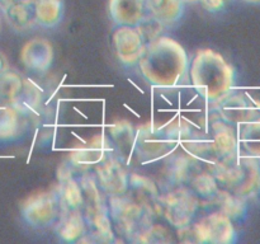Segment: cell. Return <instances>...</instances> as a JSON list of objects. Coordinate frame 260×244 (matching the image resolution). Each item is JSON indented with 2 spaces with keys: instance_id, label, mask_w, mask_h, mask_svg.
<instances>
[{
  "instance_id": "cell-31",
  "label": "cell",
  "mask_w": 260,
  "mask_h": 244,
  "mask_svg": "<svg viewBox=\"0 0 260 244\" xmlns=\"http://www.w3.org/2000/svg\"><path fill=\"white\" fill-rule=\"evenodd\" d=\"M18 2H23V0H0V7L3 8V10L7 9L8 7H10V5L15 4V3Z\"/></svg>"
},
{
  "instance_id": "cell-25",
  "label": "cell",
  "mask_w": 260,
  "mask_h": 244,
  "mask_svg": "<svg viewBox=\"0 0 260 244\" xmlns=\"http://www.w3.org/2000/svg\"><path fill=\"white\" fill-rule=\"evenodd\" d=\"M238 141L241 155L260 159V118L239 125Z\"/></svg>"
},
{
  "instance_id": "cell-33",
  "label": "cell",
  "mask_w": 260,
  "mask_h": 244,
  "mask_svg": "<svg viewBox=\"0 0 260 244\" xmlns=\"http://www.w3.org/2000/svg\"><path fill=\"white\" fill-rule=\"evenodd\" d=\"M185 4H196V3H200V0H183Z\"/></svg>"
},
{
  "instance_id": "cell-36",
  "label": "cell",
  "mask_w": 260,
  "mask_h": 244,
  "mask_svg": "<svg viewBox=\"0 0 260 244\" xmlns=\"http://www.w3.org/2000/svg\"><path fill=\"white\" fill-rule=\"evenodd\" d=\"M259 162H260V159H259Z\"/></svg>"
},
{
  "instance_id": "cell-13",
  "label": "cell",
  "mask_w": 260,
  "mask_h": 244,
  "mask_svg": "<svg viewBox=\"0 0 260 244\" xmlns=\"http://www.w3.org/2000/svg\"><path fill=\"white\" fill-rule=\"evenodd\" d=\"M111 154H113L111 141L107 135L101 134L76 144L70 151L69 160L75 167H88L99 164Z\"/></svg>"
},
{
  "instance_id": "cell-6",
  "label": "cell",
  "mask_w": 260,
  "mask_h": 244,
  "mask_svg": "<svg viewBox=\"0 0 260 244\" xmlns=\"http://www.w3.org/2000/svg\"><path fill=\"white\" fill-rule=\"evenodd\" d=\"M160 206L165 220L182 230L193 223L201 207V200L188 186H178L160 196Z\"/></svg>"
},
{
  "instance_id": "cell-30",
  "label": "cell",
  "mask_w": 260,
  "mask_h": 244,
  "mask_svg": "<svg viewBox=\"0 0 260 244\" xmlns=\"http://www.w3.org/2000/svg\"><path fill=\"white\" fill-rule=\"evenodd\" d=\"M202 7L211 13H217L222 10L226 5V0H200Z\"/></svg>"
},
{
  "instance_id": "cell-20",
  "label": "cell",
  "mask_w": 260,
  "mask_h": 244,
  "mask_svg": "<svg viewBox=\"0 0 260 244\" xmlns=\"http://www.w3.org/2000/svg\"><path fill=\"white\" fill-rule=\"evenodd\" d=\"M56 193L61 206V212L81 210L83 207V191L80 183L66 167L58 170V186Z\"/></svg>"
},
{
  "instance_id": "cell-9",
  "label": "cell",
  "mask_w": 260,
  "mask_h": 244,
  "mask_svg": "<svg viewBox=\"0 0 260 244\" xmlns=\"http://www.w3.org/2000/svg\"><path fill=\"white\" fill-rule=\"evenodd\" d=\"M211 104L216 114L233 126L260 118V103L243 92L233 90Z\"/></svg>"
},
{
  "instance_id": "cell-26",
  "label": "cell",
  "mask_w": 260,
  "mask_h": 244,
  "mask_svg": "<svg viewBox=\"0 0 260 244\" xmlns=\"http://www.w3.org/2000/svg\"><path fill=\"white\" fill-rule=\"evenodd\" d=\"M210 202L217 206V210L222 211L233 221L241 219L246 212V201L223 188H220L217 195Z\"/></svg>"
},
{
  "instance_id": "cell-7",
  "label": "cell",
  "mask_w": 260,
  "mask_h": 244,
  "mask_svg": "<svg viewBox=\"0 0 260 244\" xmlns=\"http://www.w3.org/2000/svg\"><path fill=\"white\" fill-rule=\"evenodd\" d=\"M188 229L197 243L231 244L236 240V230L233 220L220 210L207 214L192 223Z\"/></svg>"
},
{
  "instance_id": "cell-3",
  "label": "cell",
  "mask_w": 260,
  "mask_h": 244,
  "mask_svg": "<svg viewBox=\"0 0 260 244\" xmlns=\"http://www.w3.org/2000/svg\"><path fill=\"white\" fill-rule=\"evenodd\" d=\"M184 122H155L141 125L136 129L134 157L141 164H150L167 159L180 146Z\"/></svg>"
},
{
  "instance_id": "cell-11",
  "label": "cell",
  "mask_w": 260,
  "mask_h": 244,
  "mask_svg": "<svg viewBox=\"0 0 260 244\" xmlns=\"http://www.w3.org/2000/svg\"><path fill=\"white\" fill-rule=\"evenodd\" d=\"M147 43L136 27L119 25L113 33V47L119 64L123 68H135L144 56Z\"/></svg>"
},
{
  "instance_id": "cell-22",
  "label": "cell",
  "mask_w": 260,
  "mask_h": 244,
  "mask_svg": "<svg viewBox=\"0 0 260 244\" xmlns=\"http://www.w3.org/2000/svg\"><path fill=\"white\" fill-rule=\"evenodd\" d=\"M150 14L159 20L165 28H172L180 22L184 14L183 0H146Z\"/></svg>"
},
{
  "instance_id": "cell-21",
  "label": "cell",
  "mask_w": 260,
  "mask_h": 244,
  "mask_svg": "<svg viewBox=\"0 0 260 244\" xmlns=\"http://www.w3.org/2000/svg\"><path fill=\"white\" fill-rule=\"evenodd\" d=\"M53 226L57 238L65 243L81 241L88 234V225L81 210L63 211Z\"/></svg>"
},
{
  "instance_id": "cell-8",
  "label": "cell",
  "mask_w": 260,
  "mask_h": 244,
  "mask_svg": "<svg viewBox=\"0 0 260 244\" xmlns=\"http://www.w3.org/2000/svg\"><path fill=\"white\" fill-rule=\"evenodd\" d=\"M24 223L35 229L53 226L61 215V206L56 192H40L29 196L20 206Z\"/></svg>"
},
{
  "instance_id": "cell-19",
  "label": "cell",
  "mask_w": 260,
  "mask_h": 244,
  "mask_svg": "<svg viewBox=\"0 0 260 244\" xmlns=\"http://www.w3.org/2000/svg\"><path fill=\"white\" fill-rule=\"evenodd\" d=\"M108 139L113 147V155L123 164H129L134 157L136 129L127 121H118L108 127Z\"/></svg>"
},
{
  "instance_id": "cell-5",
  "label": "cell",
  "mask_w": 260,
  "mask_h": 244,
  "mask_svg": "<svg viewBox=\"0 0 260 244\" xmlns=\"http://www.w3.org/2000/svg\"><path fill=\"white\" fill-rule=\"evenodd\" d=\"M107 202L113 229L127 240L134 241L146 226L154 223V218L128 193L109 197Z\"/></svg>"
},
{
  "instance_id": "cell-10",
  "label": "cell",
  "mask_w": 260,
  "mask_h": 244,
  "mask_svg": "<svg viewBox=\"0 0 260 244\" xmlns=\"http://www.w3.org/2000/svg\"><path fill=\"white\" fill-rule=\"evenodd\" d=\"M94 177L104 196L116 197L127 193L129 186V173L124 168L123 163L114 157L108 155L95 165Z\"/></svg>"
},
{
  "instance_id": "cell-17",
  "label": "cell",
  "mask_w": 260,
  "mask_h": 244,
  "mask_svg": "<svg viewBox=\"0 0 260 244\" xmlns=\"http://www.w3.org/2000/svg\"><path fill=\"white\" fill-rule=\"evenodd\" d=\"M108 13L116 27H136L149 14L146 0H109Z\"/></svg>"
},
{
  "instance_id": "cell-18",
  "label": "cell",
  "mask_w": 260,
  "mask_h": 244,
  "mask_svg": "<svg viewBox=\"0 0 260 244\" xmlns=\"http://www.w3.org/2000/svg\"><path fill=\"white\" fill-rule=\"evenodd\" d=\"M29 118L14 104H0V142L19 140L29 127Z\"/></svg>"
},
{
  "instance_id": "cell-12",
  "label": "cell",
  "mask_w": 260,
  "mask_h": 244,
  "mask_svg": "<svg viewBox=\"0 0 260 244\" xmlns=\"http://www.w3.org/2000/svg\"><path fill=\"white\" fill-rule=\"evenodd\" d=\"M164 160L162 177L165 182L170 186V188L178 187V186H188L193 175L206 168L200 160L190 157L185 151L178 152V154H175L174 151Z\"/></svg>"
},
{
  "instance_id": "cell-16",
  "label": "cell",
  "mask_w": 260,
  "mask_h": 244,
  "mask_svg": "<svg viewBox=\"0 0 260 244\" xmlns=\"http://www.w3.org/2000/svg\"><path fill=\"white\" fill-rule=\"evenodd\" d=\"M127 193L154 219L161 215V206H160L161 193L156 183L152 182L151 179L144 175L129 174V186Z\"/></svg>"
},
{
  "instance_id": "cell-28",
  "label": "cell",
  "mask_w": 260,
  "mask_h": 244,
  "mask_svg": "<svg viewBox=\"0 0 260 244\" xmlns=\"http://www.w3.org/2000/svg\"><path fill=\"white\" fill-rule=\"evenodd\" d=\"M188 187L196 193L200 200L208 201V202L217 195L221 188L216 178L207 168H203L200 172L196 173L190 182L188 183Z\"/></svg>"
},
{
  "instance_id": "cell-23",
  "label": "cell",
  "mask_w": 260,
  "mask_h": 244,
  "mask_svg": "<svg viewBox=\"0 0 260 244\" xmlns=\"http://www.w3.org/2000/svg\"><path fill=\"white\" fill-rule=\"evenodd\" d=\"M5 18L13 29L28 30L37 25L35 15V0H23L4 9Z\"/></svg>"
},
{
  "instance_id": "cell-2",
  "label": "cell",
  "mask_w": 260,
  "mask_h": 244,
  "mask_svg": "<svg viewBox=\"0 0 260 244\" xmlns=\"http://www.w3.org/2000/svg\"><path fill=\"white\" fill-rule=\"evenodd\" d=\"M188 76L196 92L211 103L233 92L236 83L233 66L221 53L211 48L197 51L190 61Z\"/></svg>"
},
{
  "instance_id": "cell-29",
  "label": "cell",
  "mask_w": 260,
  "mask_h": 244,
  "mask_svg": "<svg viewBox=\"0 0 260 244\" xmlns=\"http://www.w3.org/2000/svg\"><path fill=\"white\" fill-rule=\"evenodd\" d=\"M136 28L146 43H150L151 41L156 40L157 37L161 36L164 29H167V28H165L159 20L155 19L150 13L142 19V22L140 23L139 25H136Z\"/></svg>"
},
{
  "instance_id": "cell-27",
  "label": "cell",
  "mask_w": 260,
  "mask_h": 244,
  "mask_svg": "<svg viewBox=\"0 0 260 244\" xmlns=\"http://www.w3.org/2000/svg\"><path fill=\"white\" fill-rule=\"evenodd\" d=\"M25 79L15 71L7 70L0 74V104H14L22 96Z\"/></svg>"
},
{
  "instance_id": "cell-1",
  "label": "cell",
  "mask_w": 260,
  "mask_h": 244,
  "mask_svg": "<svg viewBox=\"0 0 260 244\" xmlns=\"http://www.w3.org/2000/svg\"><path fill=\"white\" fill-rule=\"evenodd\" d=\"M189 65V56L184 47L174 38L160 36L147 43L137 68L140 75L150 85L172 88L185 81Z\"/></svg>"
},
{
  "instance_id": "cell-4",
  "label": "cell",
  "mask_w": 260,
  "mask_h": 244,
  "mask_svg": "<svg viewBox=\"0 0 260 244\" xmlns=\"http://www.w3.org/2000/svg\"><path fill=\"white\" fill-rule=\"evenodd\" d=\"M83 191V212L88 225V234L94 241L111 243L114 241V229L109 216L108 202L99 188L94 174L84 173L78 178Z\"/></svg>"
},
{
  "instance_id": "cell-24",
  "label": "cell",
  "mask_w": 260,
  "mask_h": 244,
  "mask_svg": "<svg viewBox=\"0 0 260 244\" xmlns=\"http://www.w3.org/2000/svg\"><path fill=\"white\" fill-rule=\"evenodd\" d=\"M65 14L63 0H35V15L37 25L55 28L62 22Z\"/></svg>"
},
{
  "instance_id": "cell-14",
  "label": "cell",
  "mask_w": 260,
  "mask_h": 244,
  "mask_svg": "<svg viewBox=\"0 0 260 244\" xmlns=\"http://www.w3.org/2000/svg\"><path fill=\"white\" fill-rule=\"evenodd\" d=\"M211 134H212V151L215 155V163L218 160L236 159L240 155L239 151L238 132L233 125L222 121L216 114V118L210 121Z\"/></svg>"
},
{
  "instance_id": "cell-32",
  "label": "cell",
  "mask_w": 260,
  "mask_h": 244,
  "mask_svg": "<svg viewBox=\"0 0 260 244\" xmlns=\"http://www.w3.org/2000/svg\"><path fill=\"white\" fill-rule=\"evenodd\" d=\"M7 69H8V66H7V64H5L4 57L0 55V74H2L4 70H7Z\"/></svg>"
},
{
  "instance_id": "cell-34",
  "label": "cell",
  "mask_w": 260,
  "mask_h": 244,
  "mask_svg": "<svg viewBox=\"0 0 260 244\" xmlns=\"http://www.w3.org/2000/svg\"><path fill=\"white\" fill-rule=\"evenodd\" d=\"M244 2H248V3H254V4H256V3H260V0H244Z\"/></svg>"
},
{
  "instance_id": "cell-35",
  "label": "cell",
  "mask_w": 260,
  "mask_h": 244,
  "mask_svg": "<svg viewBox=\"0 0 260 244\" xmlns=\"http://www.w3.org/2000/svg\"><path fill=\"white\" fill-rule=\"evenodd\" d=\"M226 2H229V0H226Z\"/></svg>"
},
{
  "instance_id": "cell-15",
  "label": "cell",
  "mask_w": 260,
  "mask_h": 244,
  "mask_svg": "<svg viewBox=\"0 0 260 244\" xmlns=\"http://www.w3.org/2000/svg\"><path fill=\"white\" fill-rule=\"evenodd\" d=\"M20 63L27 70L35 74H43L52 66L53 46L46 38H33L20 50Z\"/></svg>"
}]
</instances>
